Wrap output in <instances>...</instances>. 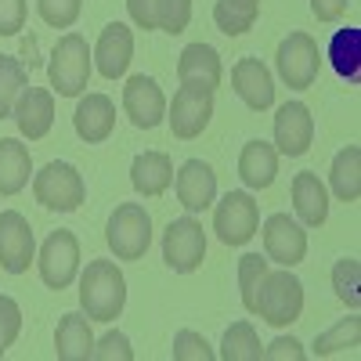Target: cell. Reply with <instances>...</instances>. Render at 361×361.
<instances>
[{
  "label": "cell",
  "mask_w": 361,
  "mask_h": 361,
  "mask_svg": "<svg viewBox=\"0 0 361 361\" xmlns=\"http://www.w3.org/2000/svg\"><path fill=\"white\" fill-rule=\"evenodd\" d=\"M127 304V279L116 260H90L80 275V307L90 322H112L123 314Z\"/></svg>",
  "instance_id": "6da1fadb"
},
{
  "label": "cell",
  "mask_w": 361,
  "mask_h": 361,
  "mask_svg": "<svg viewBox=\"0 0 361 361\" xmlns=\"http://www.w3.org/2000/svg\"><path fill=\"white\" fill-rule=\"evenodd\" d=\"M304 311V282H300L289 267L267 271L257 286V304L253 314H260L267 325H293Z\"/></svg>",
  "instance_id": "7a4b0ae2"
},
{
  "label": "cell",
  "mask_w": 361,
  "mask_h": 361,
  "mask_svg": "<svg viewBox=\"0 0 361 361\" xmlns=\"http://www.w3.org/2000/svg\"><path fill=\"white\" fill-rule=\"evenodd\" d=\"M47 76L58 98H80L90 80V47L80 33H66L54 44L51 62H47Z\"/></svg>",
  "instance_id": "3957f363"
},
{
  "label": "cell",
  "mask_w": 361,
  "mask_h": 361,
  "mask_svg": "<svg viewBox=\"0 0 361 361\" xmlns=\"http://www.w3.org/2000/svg\"><path fill=\"white\" fill-rule=\"evenodd\" d=\"M109 250L116 253V260H141L148 243H152V217L141 202H123L116 206V214L109 217L105 228Z\"/></svg>",
  "instance_id": "277c9868"
},
{
  "label": "cell",
  "mask_w": 361,
  "mask_h": 361,
  "mask_svg": "<svg viewBox=\"0 0 361 361\" xmlns=\"http://www.w3.org/2000/svg\"><path fill=\"white\" fill-rule=\"evenodd\" d=\"M33 195L40 206L54 209V214H73L87 199V185L73 163H47L33 177Z\"/></svg>",
  "instance_id": "5b68a950"
},
{
  "label": "cell",
  "mask_w": 361,
  "mask_h": 361,
  "mask_svg": "<svg viewBox=\"0 0 361 361\" xmlns=\"http://www.w3.org/2000/svg\"><path fill=\"white\" fill-rule=\"evenodd\" d=\"M257 228H260V209H257V199L250 192H228L217 202L214 231L224 246H246L257 235Z\"/></svg>",
  "instance_id": "8992f818"
},
{
  "label": "cell",
  "mask_w": 361,
  "mask_h": 361,
  "mask_svg": "<svg viewBox=\"0 0 361 361\" xmlns=\"http://www.w3.org/2000/svg\"><path fill=\"white\" fill-rule=\"evenodd\" d=\"M206 257V231L195 217H180L166 224L163 235V260L170 264V271L177 275H192Z\"/></svg>",
  "instance_id": "52a82bcc"
},
{
  "label": "cell",
  "mask_w": 361,
  "mask_h": 361,
  "mask_svg": "<svg viewBox=\"0 0 361 361\" xmlns=\"http://www.w3.org/2000/svg\"><path fill=\"white\" fill-rule=\"evenodd\" d=\"M37 264H40L44 286H51L58 293L69 289L73 279H76V271H80V243H76V235L73 231H62V228L51 231Z\"/></svg>",
  "instance_id": "ba28073f"
},
{
  "label": "cell",
  "mask_w": 361,
  "mask_h": 361,
  "mask_svg": "<svg viewBox=\"0 0 361 361\" xmlns=\"http://www.w3.org/2000/svg\"><path fill=\"white\" fill-rule=\"evenodd\" d=\"M279 76L293 87V90H307L318 76V44L307 37V33H289L282 44H279Z\"/></svg>",
  "instance_id": "9c48e42d"
},
{
  "label": "cell",
  "mask_w": 361,
  "mask_h": 361,
  "mask_svg": "<svg viewBox=\"0 0 361 361\" xmlns=\"http://www.w3.org/2000/svg\"><path fill=\"white\" fill-rule=\"evenodd\" d=\"M33 257H37V238L29 221L18 209H4L0 214V267L8 275H22V271H29Z\"/></svg>",
  "instance_id": "30bf717a"
},
{
  "label": "cell",
  "mask_w": 361,
  "mask_h": 361,
  "mask_svg": "<svg viewBox=\"0 0 361 361\" xmlns=\"http://www.w3.org/2000/svg\"><path fill=\"white\" fill-rule=\"evenodd\" d=\"M260 235H264V257L282 264V267H296L307 253V231L289 214H271L264 221Z\"/></svg>",
  "instance_id": "8fae6325"
},
{
  "label": "cell",
  "mask_w": 361,
  "mask_h": 361,
  "mask_svg": "<svg viewBox=\"0 0 361 361\" xmlns=\"http://www.w3.org/2000/svg\"><path fill=\"white\" fill-rule=\"evenodd\" d=\"M123 109H127L130 123L137 130H152V127H159L163 119H166V98H163V90H159V83L152 76H145V73H137V76L127 80V87H123Z\"/></svg>",
  "instance_id": "7c38bea8"
},
{
  "label": "cell",
  "mask_w": 361,
  "mask_h": 361,
  "mask_svg": "<svg viewBox=\"0 0 361 361\" xmlns=\"http://www.w3.org/2000/svg\"><path fill=\"white\" fill-rule=\"evenodd\" d=\"M214 116V90H199V87H180L170 105V127L180 141H192L209 127Z\"/></svg>",
  "instance_id": "4fadbf2b"
},
{
  "label": "cell",
  "mask_w": 361,
  "mask_h": 361,
  "mask_svg": "<svg viewBox=\"0 0 361 361\" xmlns=\"http://www.w3.org/2000/svg\"><path fill=\"white\" fill-rule=\"evenodd\" d=\"M314 137V116L304 102H286L275 116V145L282 156H304Z\"/></svg>",
  "instance_id": "5bb4252c"
},
{
  "label": "cell",
  "mask_w": 361,
  "mask_h": 361,
  "mask_svg": "<svg viewBox=\"0 0 361 361\" xmlns=\"http://www.w3.org/2000/svg\"><path fill=\"white\" fill-rule=\"evenodd\" d=\"M173 188H177V199L188 214H202V209L214 206V199H217V173L202 159H188L177 170Z\"/></svg>",
  "instance_id": "9a60e30c"
},
{
  "label": "cell",
  "mask_w": 361,
  "mask_h": 361,
  "mask_svg": "<svg viewBox=\"0 0 361 361\" xmlns=\"http://www.w3.org/2000/svg\"><path fill=\"white\" fill-rule=\"evenodd\" d=\"M11 119L18 123L22 137L40 141L54 127V94L44 87H25L15 102V109H11Z\"/></svg>",
  "instance_id": "2e32d148"
},
{
  "label": "cell",
  "mask_w": 361,
  "mask_h": 361,
  "mask_svg": "<svg viewBox=\"0 0 361 361\" xmlns=\"http://www.w3.org/2000/svg\"><path fill=\"white\" fill-rule=\"evenodd\" d=\"M134 58V33L123 25V22H109L98 37V47H94V62H98V73L105 80H116L123 76L127 66Z\"/></svg>",
  "instance_id": "e0dca14e"
},
{
  "label": "cell",
  "mask_w": 361,
  "mask_h": 361,
  "mask_svg": "<svg viewBox=\"0 0 361 361\" xmlns=\"http://www.w3.org/2000/svg\"><path fill=\"white\" fill-rule=\"evenodd\" d=\"M221 54L209 44H188L180 51L177 80L180 87H199V90H217L221 87Z\"/></svg>",
  "instance_id": "ac0fdd59"
},
{
  "label": "cell",
  "mask_w": 361,
  "mask_h": 361,
  "mask_svg": "<svg viewBox=\"0 0 361 361\" xmlns=\"http://www.w3.org/2000/svg\"><path fill=\"white\" fill-rule=\"evenodd\" d=\"M231 87H235V94L257 112L271 109V102H275V80H271V73L264 69L260 58H243V62H235Z\"/></svg>",
  "instance_id": "d6986e66"
},
{
  "label": "cell",
  "mask_w": 361,
  "mask_h": 361,
  "mask_svg": "<svg viewBox=\"0 0 361 361\" xmlns=\"http://www.w3.org/2000/svg\"><path fill=\"white\" fill-rule=\"evenodd\" d=\"M73 127L87 145H102L112 137L116 130V105L105 94H87L80 98L76 112H73Z\"/></svg>",
  "instance_id": "ffe728a7"
},
{
  "label": "cell",
  "mask_w": 361,
  "mask_h": 361,
  "mask_svg": "<svg viewBox=\"0 0 361 361\" xmlns=\"http://www.w3.org/2000/svg\"><path fill=\"white\" fill-rule=\"evenodd\" d=\"M54 354L62 361H87L94 354V333H90V318L80 311H69L58 318L54 329Z\"/></svg>",
  "instance_id": "44dd1931"
},
{
  "label": "cell",
  "mask_w": 361,
  "mask_h": 361,
  "mask_svg": "<svg viewBox=\"0 0 361 361\" xmlns=\"http://www.w3.org/2000/svg\"><path fill=\"white\" fill-rule=\"evenodd\" d=\"M130 180H134V192L145 199H156L173 185V163L166 152H141L130 166Z\"/></svg>",
  "instance_id": "7402d4cb"
},
{
  "label": "cell",
  "mask_w": 361,
  "mask_h": 361,
  "mask_svg": "<svg viewBox=\"0 0 361 361\" xmlns=\"http://www.w3.org/2000/svg\"><path fill=\"white\" fill-rule=\"evenodd\" d=\"M293 206H296V217L304 221L307 228L325 224V217H329V195H325V185L318 180V173L304 170V173L293 177Z\"/></svg>",
  "instance_id": "603a6c76"
},
{
  "label": "cell",
  "mask_w": 361,
  "mask_h": 361,
  "mask_svg": "<svg viewBox=\"0 0 361 361\" xmlns=\"http://www.w3.org/2000/svg\"><path fill=\"white\" fill-rule=\"evenodd\" d=\"M279 173V152L267 141H250L238 156V177H243L246 188H271Z\"/></svg>",
  "instance_id": "cb8c5ba5"
},
{
  "label": "cell",
  "mask_w": 361,
  "mask_h": 361,
  "mask_svg": "<svg viewBox=\"0 0 361 361\" xmlns=\"http://www.w3.org/2000/svg\"><path fill=\"white\" fill-rule=\"evenodd\" d=\"M33 159L18 137H0V195H18L29 185Z\"/></svg>",
  "instance_id": "d4e9b609"
},
{
  "label": "cell",
  "mask_w": 361,
  "mask_h": 361,
  "mask_svg": "<svg viewBox=\"0 0 361 361\" xmlns=\"http://www.w3.org/2000/svg\"><path fill=\"white\" fill-rule=\"evenodd\" d=\"M329 62L347 83H361V29H336L329 40Z\"/></svg>",
  "instance_id": "484cf974"
},
{
  "label": "cell",
  "mask_w": 361,
  "mask_h": 361,
  "mask_svg": "<svg viewBox=\"0 0 361 361\" xmlns=\"http://www.w3.org/2000/svg\"><path fill=\"white\" fill-rule=\"evenodd\" d=\"M329 180H333V192L343 202H354L361 195V148L357 145H347L343 152H336Z\"/></svg>",
  "instance_id": "4316f807"
},
{
  "label": "cell",
  "mask_w": 361,
  "mask_h": 361,
  "mask_svg": "<svg viewBox=\"0 0 361 361\" xmlns=\"http://www.w3.org/2000/svg\"><path fill=\"white\" fill-rule=\"evenodd\" d=\"M257 15H260V0H217V8H214V22L224 37L250 33Z\"/></svg>",
  "instance_id": "83f0119b"
},
{
  "label": "cell",
  "mask_w": 361,
  "mask_h": 361,
  "mask_svg": "<svg viewBox=\"0 0 361 361\" xmlns=\"http://www.w3.org/2000/svg\"><path fill=\"white\" fill-rule=\"evenodd\" d=\"M221 357L224 361H260L264 350H260V340H257V329L250 322H235L224 333Z\"/></svg>",
  "instance_id": "f1b7e54d"
},
{
  "label": "cell",
  "mask_w": 361,
  "mask_h": 361,
  "mask_svg": "<svg viewBox=\"0 0 361 361\" xmlns=\"http://www.w3.org/2000/svg\"><path fill=\"white\" fill-rule=\"evenodd\" d=\"M25 87H29L25 66L11 54H0V119L11 116V109H15V102H18V94Z\"/></svg>",
  "instance_id": "f546056e"
},
{
  "label": "cell",
  "mask_w": 361,
  "mask_h": 361,
  "mask_svg": "<svg viewBox=\"0 0 361 361\" xmlns=\"http://www.w3.org/2000/svg\"><path fill=\"white\" fill-rule=\"evenodd\" d=\"M333 289H336V296L343 300L350 311H357V304H361V264L354 257L336 260V267H333Z\"/></svg>",
  "instance_id": "4dcf8cb0"
},
{
  "label": "cell",
  "mask_w": 361,
  "mask_h": 361,
  "mask_svg": "<svg viewBox=\"0 0 361 361\" xmlns=\"http://www.w3.org/2000/svg\"><path fill=\"white\" fill-rule=\"evenodd\" d=\"M357 340H361V322H357V314H354V318L336 322L329 333H322V336L314 340V354H318V357H329V354H336L340 347H357Z\"/></svg>",
  "instance_id": "1f68e13d"
},
{
  "label": "cell",
  "mask_w": 361,
  "mask_h": 361,
  "mask_svg": "<svg viewBox=\"0 0 361 361\" xmlns=\"http://www.w3.org/2000/svg\"><path fill=\"white\" fill-rule=\"evenodd\" d=\"M264 275H267V257L246 253L238 260V289H243V307L246 311H253V304H257V286H260Z\"/></svg>",
  "instance_id": "d6a6232c"
},
{
  "label": "cell",
  "mask_w": 361,
  "mask_h": 361,
  "mask_svg": "<svg viewBox=\"0 0 361 361\" xmlns=\"http://www.w3.org/2000/svg\"><path fill=\"white\" fill-rule=\"evenodd\" d=\"M192 22V0H156V29L185 33Z\"/></svg>",
  "instance_id": "836d02e7"
},
{
  "label": "cell",
  "mask_w": 361,
  "mask_h": 361,
  "mask_svg": "<svg viewBox=\"0 0 361 361\" xmlns=\"http://www.w3.org/2000/svg\"><path fill=\"white\" fill-rule=\"evenodd\" d=\"M214 347L206 343V336L192 333V329H180L173 336V361H214Z\"/></svg>",
  "instance_id": "e575fe53"
},
{
  "label": "cell",
  "mask_w": 361,
  "mask_h": 361,
  "mask_svg": "<svg viewBox=\"0 0 361 361\" xmlns=\"http://www.w3.org/2000/svg\"><path fill=\"white\" fill-rule=\"evenodd\" d=\"M37 8H40V18L54 29H69L76 25L80 11H83V0H37Z\"/></svg>",
  "instance_id": "d590c367"
},
{
  "label": "cell",
  "mask_w": 361,
  "mask_h": 361,
  "mask_svg": "<svg viewBox=\"0 0 361 361\" xmlns=\"http://www.w3.org/2000/svg\"><path fill=\"white\" fill-rule=\"evenodd\" d=\"M18 333H22V311L11 296L0 293V343L11 347L18 340Z\"/></svg>",
  "instance_id": "8d00e7d4"
},
{
  "label": "cell",
  "mask_w": 361,
  "mask_h": 361,
  "mask_svg": "<svg viewBox=\"0 0 361 361\" xmlns=\"http://www.w3.org/2000/svg\"><path fill=\"white\" fill-rule=\"evenodd\" d=\"M94 361H134V350H130V340L123 333H109L102 343H94Z\"/></svg>",
  "instance_id": "74e56055"
},
{
  "label": "cell",
  "mask_w": 361,
  "mask_h": 361,
  "mask_svg": "<svg viewBox=\"0 0 361 361\" xmlns=\"http://www.w3.org/2000/svg\"><path fill=\"white\" fill-rule=\"evenodd\" d=\"M25 29V0H0V37H15Z\"/></svg>",
  "instance_id": "f35d334b"
},
{
  "label": "cell",
  "mask_w": 361,
  "mask_h": 361,
  "mask_svg": "<svg viewBox=\"0 0 361 361\" xmlns=\"http://www.w3.org/2000/svg\"><path fill=\"white\" fill-rule=\"evenodd\" d=\"M264 357H267V361H304L307 350H304V343L293 340V336H279L275 343L264 350Z\"/></svg>",
  "instance_id": "ab89813d"
},
{
  "label": "cell",
  "mask_w": 361,
  "mask_h": 361,
  "mask_svg": "<svg viewBox=\"0 0 361 361\" xmlns=\"http://www.w3.org/2000/svg\"><path fill=\"white\" fill-rule=\"evenodd\" d=\"M127 11L141 29H156V0H127Z\"/></svg>",
  "instance_id": "60d3db41"
},
{
  "label": "cell",
  "mask_w": 361,
  "mask_h": 361,
  "mask_svg": "<svg viewBox=\"0 0 361 361\" xmlns=\"http://www.w3.org/2000/svg\"><path fill=\"white\" fill-rule=\"evenodd\" d=\"M311 11L318 22H336L347 11V0H311Z\"/></svg>",
  "instance_id": "b9f144b4"
},
{
  "label": "cell",
  "mask_w": 361,
  "mask_h": 361,
  "mask_svg": "<svg viewBox=\"0 0 361 361\" xmlns=\"http://www.w3.org/2000/svg\"><path fill=\"white\" fill-rule=\"evenodd\" d=\"M4 350H8V347H4V343H0V357H4Z\"/></svg>",
  "instance_id": "7bdbcfd3"
}]
</instances>
